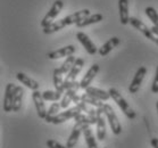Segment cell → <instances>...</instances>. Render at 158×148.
Returning <instances> with one entry per match:
<instances>
[{
    "mask_svg": "<svg viewBox=\"0 0 158 148\" xmlns=\"http://www.w3.org/2000/svg\"><path fill=\"white\" fill-rule=\"evenodd\" d=\"M147 72H148L147 67H144V66H140V67L138 69V71L135 72L134 76H133L132 82H131V84H130V87H129L130 94L135 95L138 91H139L141 84H142V82H143L144 76L147 75Z\"/></svg>",
    "mask_w": 158,
    "mask_h": 148,
    "instance_id": "cell-6",
    "label": "cell"
},
{
    "mask_svg": "<svg viewBox=\"0 0 158 148\" xmlns=\"http://www.w3.org/2000/svg\"><path fill=\"white\" fill-rule=\"evenodd\" d=\"M32 99H33L34 105H35V109H36V113H38V116H39L40 119L44 120L46 119V116H47L48 109L46 108V105H44V101L46 100L43 99L42 94H41L39 90L33 91Z\"/></svg>",
    "mask_w": 158,
    "mask_h": 148,
    "instance_id": "cell-9",
    "label": "cell"
},
{
    "mask_svg": "<svg viewBox=\"0 0 158 148\" xmlns=\"http://www.w3.org/2000/svg\"><path fill=\"white\" fill-rule=\"evenodd\" d=\"M83 136H84V139H85L86 146L88 148H98L97 140L94 138V134L91 130L90 126H86L85 129L83 130Z\"/></svg>",
    "mask_w": 158,
    "mask_h": 148,
    "instance_id": "cell-24",
    "label": "cell"
},
{
    "mask_svg": "<svg viewBox=\"0 0 158 148\" xmlns=\"http://www.w3.org/2000/svg\"><path fill=\"white\" fill-rule=\"evenodd\" d=\"M73 120L75 121V123H83V124H86L89 126L97 123V116H91L88 114H82V113L76 115Z\"/></svg>",
    "mask_w": 158,
    "mask_h": 148,
    "instance_id": "cell-25",
    "label": "cell"
},
{
    "mask_svg": "<svg viewBox=\"0 0 158 148\" xmlns=\"http://www.w3.org/2000/svg\"><path fill=\"white\" fill-rule=\"evenodd\" d=\"M156 108H157V113H158V100L156 101Z\"/></svg>",
    "mask_w": 158,
    "mask_h": 148,
    "instance_id": "cell-37",
    "label": "cell"
},
{
    "mask_svg": "<svg viewBox=\"0 0 158 148\" xmlns=\"http://www.w3.org/2000/svg\"><path fill=\"white\" fill-rule=\"evenodd\" d=\"M104 148H107V147H104Z\"/></svg>",
    "mask_w": 158,
    "mask_h": 148,
    "instance_id": "cell-38",
    "label": "cell"
},
{
    "mask_svg": "<svg viewBox=\"0 0 158 148\" xmlns=\"http://www.w3.org/2000/svg\"><path fill=\"white\" fill-rule=\"evenodd\" d=\"M76 39L79 40L80 44H81L83 47L85 48L86 53H88L89 55H94L98 50H99V49L97 48V46L94 44V41L90 39V38L86 36L85 33L82 32V31H80V32L76 33Z\"/></svg>",
    "mask_w": 158,
    "mask_h": 148,
    "instance_id": "cell-12",
    "label": "cell"
},
{
    "mask_svg": "<svg viewBox=\"0 0 158 148\" xmlns=\"http://www.w3.org/2000/svg\"><path fill=\"white\" fill-rule=\"evenodd\" d=\"M101 21H104V15L92 14V15H89V16H86V17L82 18L81 21H79V22L76 23L75 25H76V27L82 29V27L92 25V24H96V23H100Z\"/></svg>",
    "mask_w": 158,
    "mask_h": 148,
    "instance_id": "cell-18",
    "label": "cell"
},
{
    "mask_svg": "<svg viewBox=\"0 0 158 148\" xmlns=\"http://www.w3.org/2000/svg\"><path fill=\"white\" fill-rule=\"evenodd\" d=\"M83 66H84V61L82 58H76L74 65L72 66L71 71L69 72V74L65 76V81L64 82H72V81H75L77 75L80 74V72L82 71Z\"/></svg>",
    "mask_w": 158,
    "mask_h": 148,
    "instance_id": "cell-15",
    "label": "cell"
},
{
    "mask_svg": "<svg viewBox=\"0 0 158 148\" xmlns=\"http://www.w3.org/2000/svg\"><path fill=\"white\" fill-rule=\"evenodd\" d=\"M118 13H119V22L122 25H126L130 23L129 14V0H118Z\"/></svg>",
    "mask_w": 158,
    "mask_h": 148,
    "instance_id": "cell-16",
    "label": "cell"
},
{
    "mask_svg": "<svg viewBox=\"0 0 158 148\" xmlns=\"http://www.w3.org/2000/svg\"><path fill=\"white\" fill-rule=\"evenodd\" d=\"M104 113H105V116H106V119H107L108 123H109V125H110V129L113 131V133L116 134V136H119V134L122 133V125H121V123L118 121V117L116 115L115 111L113 109L110 105L108 104H105L104 105Z\"/></svg>",
    "mask_w": 158,
    "mask_h": 148,
    "instance_id": "cell-4",
    "label": "cell"
},
{
    "mask_svg": "<svg viewBox=\"0 0 158 148\" xmlns=\"http://www.w3.org/2000/svg\"><path fill=\"white\" fill-rule=\"evenodd\" d=\"M151 92H152V94H158V66H157V69H156L154 82H152V86H151Z\"/></svg>",
    "mask_w": 158,
    "mask_h": 148,
    "instance_id": "cell-33",
    "label": "cell"
},
{
    "mask_svg": "<svg viewBox=\"0 0 158 148\" xmlns=\"http://www.w3.org/2000/svg\"><path fill=\"white\" fill-rule=\"evenodd\" d=\"M150 145L152 146V148H158V138H151Z\"/></svg>",
    "mask_w": 158,
    "mask_h": 148,
    "instance_id": "cell-34",
    "label": "cell"
},
{
    "mask_svg": "<svg viewBox=\"0 0 158 148\" xmlns=\"http://www.w3.org/2000/svg\"><path fill=\"white\" fill-rule=\"evenodd\" d=\"M144 13L147 15V17L151 21V23L154 24V26L158 27V11L155 9L154 7H147L144 9Z\"/></svg>",
    "mask_w": 158,
    "mask_h": 148,
    "instance_id": "cell-30",
    "label": "cell"
},
{
    "mask_svg": "<svg viewBox=\"0 0 158 148\" xmlns=\"http://www.w3.org/2000/svg\"><path fill=\"white\" fill-rule=\"evenodd\" d=\"M76 95H77V90L75 89H69V90L65 91L64 96L61 98V101H60V106L61 108L64 109H67L69 108V106L71 103H73V99L75 97Z\"/></svg>",
    "mask_w": 158,
    "mask_h": 148,
    "instance_id": "cell-23",
    "label": "cell"
},
{
    "mask_svg": "<svg viewBox=\"0 0 158 148\" xmlns=\"http://www.w3.org/2000/svg\"><path fill=\"white\" fill-rule=\"evenodd\" d=\"M130 24H131L134 29H137L138 31H140L147 39H149L150 41H152L154 44H156L158 46V36H156V34L151 31L150 27H148L142 21H140V19L137 17H131L130 18Z\"/></svg>",
    "mask_w": 158,
    "mask_h": 148,
    "instance_id": "cell-5",
    "label": "cell"
},
{
    "mask_svg": "<svg viewBox=\"0 0 158 148\" xmlns=\"http://www.w3.org/2000/svg\"><path fill=\"white\" fill-rule=\"evenodd\" d=\"M16 78H17V80L22 84H24L26 88L31 89L32 91L39 90L40 84L38 83V81H35V80L32 79V78H30L29 75H26L25 73L18 72L17 74H16Z\"/></svg>",
    "mask_w": 158,
    "mask_h": 148,
    "instance_id": "cell-17",
    "label": "cell"
},
{
    "mask_svg": "<svg viewBox=\"0 0 158 148\" xmlns=\"http://www.w3.org/2000/svg\"><path fill=\"white\" fill-rule=\"evenodd\" d=\"M82 112L81 109H80L79 106H74V107H71V108H67L65 109L64 112H60L58 115H56L52 119V124H60V123H64L66 121H69L71 119H74L76 115H79L80 113Z\"/></svg>",
    "mask_w": 158,
    "mask_h": 148,
    "instance_id": "cell-7",
    "label": "cell"
},
{
    "mask_svg": "<svg viewBox=\"0 0 158 148\" xmlns=\"http://www.w3.org/2000/svg\"><path fill=\"white\" fill-rule=\"evenodd\" d=\"M96 130H97L98 140H105L106 139V121H105L104 108H97V123H96Z\"/></svg>",
    "mask_w": 158,
    "mask_h": 148,
    "instance_id": "cell-11",
    "label": "cell"
},
{
    "mask_svg": "<svg viewBox=\"0 0 158 148\" xmlns=\"http://www.w3.org/2000/svg\"><path fill=\"white\" fill-rule=\"evenodd\" d=\"M86 126H89V125L83 124V123H75V124H74L72 132H71L69 139L66 141V147L67 148L75 147L76 144H77V141H79V139H80V136H81V133H83V130L85 129Z\"/></svg>",
    "mask_w": 158,
    "mask_h": 148,
    "instance_id": "cell-10",
    "label": "cell"
},
{
    "mask_svg": "<svg viewBox=\"0 0 158 148\" xmlns=\"http://www.w3.org/2000/svg\"><path fill=\"white\" fill-rule=\"evenodd\" d=\"M85 92L91 95V96H94V98H97V99H99L101 101H107L110 98V95H109L108 91H105L102 89H99V88L96 87H91V86L89 88H86Z\"/></svg>",
    "mask_w": 158,
    "mask_h": 148,
    "instance_id": "cell-20",
    "label": "cell"
},
{
    "mask_svg": "<svg viewBox=\"0 0 158 148\" xmlns=\"http://www.w3.org/2000/svg\"><path fill=\"white\" fill-rule=\"evenodd\" d=\"M81 101V96H79V95H76L75 97H74V99H73V103L75 105H77Z\"/></svg>",
    "mask_w": 158,
    "mask_h": 148,
    "instance_id": "cell-35",
    "label": "cell"
},
{
    "mask_svg": "<svg viewBox=\"0 0 158 148\" xmlns=\"http://www.w3.org/2000/svg\"><path fill=\"white\" fill-rule=\"evenodd\" d=\"M76 48L73 46V44H69V46H65L63 48H59L57 50H54L49 53L47 55V57L49 59H59V58H67L69 56H73L74 53H75Z\"/></svg>",
    "mask_w": 158,
    "mask_h": 148,
    "instance_id": "cell-13",
    "label": "cell"
},
{
    "mask_svg": "<svg viewBox=\"0 0 158 148\" xmlns=\"http://www.w3.org/2000/svg\"><path fill=\"white\" fill-rule=\"evenodd\" d=\"M43 99L46 101H58L59 99L63 98L64 94H61L57 90H46L42 92Z\"/></svg>",
    "mask_w": 158,
    "mask_h": 148,
    "instance_id": "cell-28",
    "label": "cell"
},
{
    "mask_svg": "<svg viewBox=\"0 0 158 148\" xmlns=\"http://www.w3.org/2000/svg\"><path fill=\"white\" fill-rule=\"evenodd\" d=\"M46 145H47L48 148H67L66 146L61 145L60 142H58V141L54 140V139H49V140H47Z\"/></svg>",
    "mask_w": 158,
    "mask_h": 148,
    "instance_id": "cell-32",
    "label": "cell"
},
{
    "mask_svg": "<svg viewBox=\"0 0 158 148\" xmlns=\"http://www.w3.org/2000/svg\"><path fill=\"white\" fill-rule=\"evenodd\" d=\"M64 7V2H63V0H56L51 8L49 9L46 16L42 18V21H41V27L42 29H46L48 26H50L52 23L56 22V18L59 14H60L61 9Z\"/></svg>",
    "mask_w": 158,
    "mask_h": 148,
    "instance_id": "cell-3",
    "label": "cell"
},
{
    "mask_svg": "<svg viewBox=\"0 0 158 148\" xmlns=\"http://www.w3.org/2000/svg\"><path fill=\"white\" fill-rule=\"evenodd\" d=\"M17 86H15L14 83H8L5 89V97H4V104L2 108L5 113H9L13 111V104H14V97H15V89Z\"/></svg>",
    "mask_w": 158,
    "mask_h": 148,
    "instance_id": "cell-8",
    "label": "cell"
},
{
    "mask_svg": "<svg viewBox=\"0 0 158 148\" xmlns=\"http://www.w3.org/2000/svg\"><path fill=\"white\" fill-rule=\"evenodd\" d=\"M81 101L91 105V106H94V107H96V108L104 107V105H105L101 100H99V99H97V98H94V96H91V95L86 94V92L85 94L81 95Z\"/></svg>",
    "mask_w": 158,
    "mask_h": 148,
    "instance_id": "cell-26",
    "label": "cell"
},
{
    "mask_svg": "<svg viewBox=\"0 0 158 148\" xmlns=\"http://www.w3.org/2000/svg\"><path fill=\"white\" fill-rule=\"evenodd\" d=\"M150 29H151V31H152V32H154L155 34L158 36V27H157V26H151Z\"/></svg>",
    "mask_w": 158,
    "mask_h": 148,
    "instance_id": "cell-36",
    "label": "cell"
},
{
    "mask_svg": "<svg viewBox=\"0 0 158 148\" xmlns=\"http://www.w3.org/2000/svg\"><path fill=\"white\" fill-rule=\"evenodd\" d=\"M75 61H76V57H74V56H69V57L66 58V59L64 61V63L59 66V69H60V71L63 72L64 75H67V74H69V72L71 71L72 66L74 65Z\"/></svg>",
    "mask_w": 158,
    "mask_h": 148,
    "instance_id": "cell-29",
    "label": "cell"
},
{
    "mask_svg": "<svg viewBox=\"0 0 158 148\" xmlns=\"http://www.w3.org/2000/svg\"><path fill=\"white\" fill-rule=\"evenodd\" d=\"M89 15H91L89 9H82V11H76L74 14H71V15H69V16H65V17L61 18V19H58V21H56L55 23H52L50 26L43 29V33H44V34H51V33L57 32V31L64 29L66 26H69V25H72V24H76L79 21H81L82 18L86 17V16H89Z\"/></svg>",
    "mask_w": 158,
    "mask_h": 148,
    "instance_id": "cell-1",
    "label": "cell"
},
{
    "mask_svg": "<svg viewBox=\"0 0 158 148\" xmlns=\"http://www.w3.org/2000/svg\"><path fill=\"white\" fill-rule=\"evenodd\" d=\"M76 106H79L80 109H81L82 112H85V114H88V115L97 116V108H94V106H91V105L86 104V103H83V101H80Z\"/></svg>",
    "mask_w": 158,
    "mask_h": 148,
    "instance_id": "cell-31",
    "label": "cell"
},
{
    "mask_svg": "<svg viewBox=\"0 0 158 148\" xmlns=\"http://www.w3.org/2000/svg\"><path fill=\"white\" fill-rule=\"evenodd\" d=\"M23 96H24V89L21 86H17L15 89V97L14 104H13V112H19L22 108V101H23Z\"/></svg>",
    "mask_w": 158,
    "mask_h": 148,
    "instance_id": "cell-22",
    "label": "cell"
},
{
    "mask_svg": "<svg viewBox=\"0 0 158 148\" xmlns=\"http://www.w3.org/2000/svg\"><path fill=\"white\" fill-rule=\"evenodd\" d=\"M99 65L98 64H92L90 66V69L86 71L85 75L83 76V79L80 81V84H81V89H86V88L90 87L91 82L94 81V79L97 76V74L99 73Z\"/></svg>",
    "mask_w": 158,
    "mask_h": 148,
    "instance_id": "cell-14",
    "label": "cell"
},
{
    "mask_svg": "<svg viewBox=\"0 0 158 148\" xmlns=\"http://www.w3.org/2000/svg\"><path fill=\"white\" fill-rule=\"evenodd\" d=\"M119 42H121V40H119L117 36H113V38H110L107 42H105V44L99 48L98 53H99V55H100L101 57H105V56H107L114 48L117 47L119 44Z\"/></svg>",
    "mask_w": 158,
    "mask_h": 148,
    "instance_id": "cell-19",
    "label": "cell"
},
{
    "mask_svg": "<svg viewBox=\"0 0 158 148\" xmlns=\"http://www.w3.org/2000/svg\"><path fill=\"white\" fill-rule=\"evenodd\" d=\"M61 106H60V103H52V104L49 106V109H48L47 112V116H46V119L44 121L48 123H51L52 122V119H54L55 116L58 115L59 114V111H60Z\"/></svg>",
    "mask_w": 158,
    "mask_h": 148,
    "instance_id": "cell-27",
    "label": "cell"
},
{
    "mask_svg": "<svg viewBox=\"0 0 158 148\" xmlns=\"http://www.w3.org/2000/svg\"><path fill=\"white\" fill-rule=\"evenodd\" d=\"M64 74L60 71V69H55L54 70V86L55 89L61 94H65V88H64Z\"/></svg>",
    "mask_w": 158,
    "mask_h": 148,
    "instance_id": "cell-21",
    "label": "cell"
},
{
    "mask_svg": "<svg viewBox=\"0 0 158 148\" xmlns=\"http://www.w3.org/2000/svg\"><path fill=\"white\" fill-rule=\"evenodd\" d=\"M109 95H110V98H113V100L115 101L117 106L122 109V112L125 114V116L130 120H134L137 117V113L134 112V109L131 107V105L126 101V99L123 97L122 95L119 94V91L115 88H110L108 90Z\"/></svg>",
    "mask_w": 158,
    "mask_h": 148,
    "instance_id": "cell-2",
    "label": "cell"
}]
</instances>
